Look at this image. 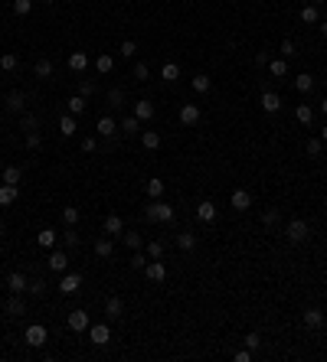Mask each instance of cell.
I'll return each instance as SVG.
<instances>
[{
	"label": "cell",
	"instance_id": "6da1fadb",
	"mask_svg": "<svg viewBox=\"0 0 327 362\" xmlns=\"http://www.w3.org/2000/svg\"><path fill=\"white\" fill-rule=\"evenodd\" d=\"M144 219L147 222H174V209L167 206L164 199H154L144 206Z\"/></svg>",
	"mask_w": 327,
	"mask_h": 362
},
{
	"label": "cell",
	"instance_id": "7a4b0ae2",
	"mask_svg": "<svg viewBox=\"0 0 327 362\" xmlns=\"http://www.w3.org/2000/svg\"><path fill=\"white\" fill-rule=\"evenodd\" d=\"M285 235H288V242H291V245H301V242H307L311 228H307L304 219H291V222L285 225Z\"/></svg>",
	"mask_w": 327,
	"mask_h": 362
},
{
	"label": "cell",
	"instance_id": "3957f363",
	"mask_svg": "<svg viewBox=\"0 0 327 362\" xmlns=\"http://www.w3.org/2000/svg\"><path fill=\"white\" fill-rule=\"evenodd\" d=\"M144 278L151 281V284H164V281H167V264L161 258H151V261H147V268H144Z\"/></svg>",
	"mask_w": 327,
	"mask_h": 362
},
{
	"label": "cell",
	"instance_id": "277c9868",
	"mask_svg": "<svg viewBox=\"0 0 327 362\" xmlns=\"http://www.w3.org/2000/svg\"><path fill=\"white\" fill-rule=\"evenodd\" d=\"M7 287H10V294H26L30 278H26L23 271H10V274H7Z\"/></svg>",
	"mask_w": 327,
	"mask_h": 362
},
{
	"label": "cell",
	"instance_id": "5b68a950",
	"mask_svg": "<svg viewBox=\"0 0 327 362\" xmlns=\"http://www.w3.org/2000/svg\"><path fill=\"white\" fill-rule=\"evenodd\" d=\"M88 339H92L95 346H105V343H111V330H108V323H95V326H88Z\"/></svg>",
	"mask_w": 327,
	"mask_h": 362
},
{
	"label": "cell",
	"instance_id": "8992f818",
	"mask_svg": "<svg viewBox=\"0 0 327 362\" xmlns=\"http://www.w3.org/2000/svg\"><path fill=\"white\" fill-rule=\"evenodd\" d=\"M200 104H180V124H187V127H197L200 124Z\"/></svg>",
	"mask_w": 327,
	"mask_h": 362
},
{
	"label": "cell",
	"instance_id": "52a82bcc",
	"mask_svg": "<svg viewBox=\"0 0 327 362\" xmlns=\"http://www.w3.org/2000/svg\"><path fill=\"white\" fill-rule=\"evenodd\" d=\"M26 346H33V349H40V346H46V326H40V323H33L30 330H26Z\"/></svg>",
	"mask_w": 327,
	"mask_h": 362
},
{
	"label": "cell",
	"instance_id": "ba28073f",
	"mask_svg": "<svg viewBox=\"0 0 327 362\" xmlns=\"http://www.w3.org/2000/svg\"><path fill=\"white\" fill-rule=\"evenodd\" d=\"M88 326H92V320H88L85 310H72V313H69V330H72V333H85Z\"/></svg>",
	"mask_w": 327,
	"mask_h": 362
},
{
	"label": "cell",
	"instance_id": "9c48e42d",
	"mask_svg": "<svg viewBox=\"0 0 327 362\" xmlns=\"http://www.w3.org/2000/svg\"><path fill=\"white\" fill-rule=\"evenodd\" d=\"M46 268L52 271V274H63V271L69 268V254H66L63 248H59V251H52V254H49V261H46Z\"/></svg>",
	"mask_w": 327,
	"mask_h": 362
},
{
	"label": "cell",
	"instance_id": "30bf717a",
	"mask_svg": "<svg viewBox=\"0 0 327 362\" xmlns=\"http://www.w3.org/2000/svg\"><path fill=\"white\" fill-rule=\"evenodd\" d=\"M229 202H233V209H239V212H245V209L252 206V193H249V189H233V196H229Z\"/></svg>",
	"mask_w": 327,
	"mask_h": 362
},
{
	"label": "cell",
	"instance_id": "8fae6325",
	"mask_svg": "<svg viewBox=\"0 0 327 362\" xmlns=\"http://www.w3.org/2000/svg\"><path fill=\"white\" fill-rule=\"evenodd\" d=\"M301 320L307 330H317V326H324V313H321V307H307V310L301 313Z\"/></svg>",
	"mask_w": 327,
	"mask_h": 362
},
{
	"label": "cell",
	"instance_id": "7c38bea8",
	"mask_svg": "<svg viewBox=\"0 0 327 362\" xmlns=\"http://www.w3.org/2000/svg\"><path fill=\"white\" fill-rule=\"evenodd\" d=\"M105 313H108V320H121V316H125V300H121V297H108V300H105Z\"/></svg>",
	"mask_w": 327,
	"mask_h": 362
},
{
	"label": "cell",
	"instance_id": "4fadbf2b",
	"mask_svg": "<svg viewBox=\"0 0 327 362\" xmlns=\"http://www.w3.org/2000/svg\"><path fill=\"white\" fill-rule=\"evenodd\" d=\"M79 287H82V274H63L59 278V290L63 294H79Z\"/></svg>",
	"mask_w": 327,
	"mask_h": 362
},
{
	"label": "cell",
	"instance_id": "5bb4252c",
	"mask_svg": "<svg viewBox=\"0 0 327 362\" xmlns=\"http://www.w3.org/2000/svg\"><path fill=\"white\" fill-rule=\"evenodd\" d=\"M197 219L200 222H216V202H209V199L197 202Z\"/></svg>",
	"mask_w": 327,
	"mask_h": 362
},
{
	"label": "cell",
	"instance_id": "9a60e30c",
	"mask_svg": "<svg viewBox=\"0 0 327 362\" xmlns=\"http://www.w3.org/2000/svg\"><path fill=\"white\" fill-rule=\"evenodd\" d=\"M262 111H265V114H275V111H281V98H278L275 92H268V88L262 92Z\"/></svg>",
	"mask_w": 327,
	"mask_h": 362
},
{
	"label": "cell",
	"instance_id": "2e32d148",
	"mask_svg": "<svg viewBox=\"0 0 327 362\" xmlns=\"http://www.w3.org/2000/svg\"><path fill=\"white\" fill-rule=\"evenodd\" d=\"M95 131H99L102 137H114L121 127H118V121H114V118H108V114H105V118H99V124H95Z\"/></svg>",
	"mask_w": 327,
	"mask_h": 362
},
{
	"label": "cell",
	"instance_id": "e0dca14e",
	"mask_svg": "<svg viewBox=\"0 0 327 362\" xmlns=\"http://www.w3.org/2000/svg\"><path fill=\"white\" fill-rule=\"evenodd\" d=\"M4 310L10 313V316H23V313H26V300H23L20 294H13V297L4 304Z\"/></svg>",
	"mask_w": 327,
	"mask_h": 362
},
{
	"label": "cell",
	"instance_id": "ac0fdd59",
	"mask_svg": "<svg viewBox=\"0 0 327 362\" xmlns=\"http://www.w3.org/2000/svg\"><path fill=\"white\" fill-rule=\"evenodd\" d=\"M105 235H125V219L111 212L108 219H105Z\"/></svg>",
	"mask_w": 327,
	"mask_h": 362
},
{
	"label": "cell",
	"instance_id": "d6986e66",
	"mask_svg": "<svg viewBox=\"0 0 327 362\" xmlns=\"http://www.w3.org/2000/svg\"><path fill=\"white\" fill-rule=\"evenodd\" d=\"M95 254H99V258H111V254H114V242H111L108 235L95 238Z\"/></svg>",
	"mask_w": 327,
	"mask_h": 362
},
{
	"label": "cell",
	"instance_id": "ffe728a7",
	"mask_svg": "<svg viewBox=\"0 0 327 362\" xmlns=\"http://www.w3.org/2000/svg\"><path fill=\"white\" fill-rule=\"evenodd\" d=\"M23 108H26V95L23 92H10V95H7V111L20 114Z\"/></svg>",
	"mask_w": 327,
	"mask_h": 362
},
{
	"label": "cell",
	"instance_id": "44dd1931",
	"mask_svg": "<svg viewBox=\"0 0 327 362\" xmlns=\"http://www.w3.org/2000/svg\"><path fill=\"white\" fill-rule=\"evenodd\" d=\"M59 238H63V245H66L69 251H75L79 245H82V238H79V232H75V225H66V232L59 235Z\"/></svg>",
	"mask_w": 327,
	"mask_h": 362
},
{
	"label": "cell",
	"instance_id": "7402d4cb",
	"mask_svg": "<svg viewBox=\"0 0 327 362\" xmlns=\"http://www.w3.org/2000/svg\"><path fill=\"white\" fill-rule=\"evenodd\" d=\"M52 72H56V66H52L49 59H36V62H33V75L36 78H52Z\"/></svg>",
	"mask_w": 327,
	"mask_h": 362
},
{
	"label": "cell",
	"instance_id": "603a6c76",
	"mask_svg": "<svg viewBox=\"0 0 327 362\" xmlns=\"http://www.w3.org/2000/svg\"><path fill=\"white\" fill-rule=\"evenodd\" d=\"M134 118H138V121H151V118H154V104L147 101V98H141V101L134 104Z\"/></svg>",
	"mask_w": 327,
	"mask_h": 362
},
{
	"label": "cell",
	"instance_id": "cb8c5ba5",
	"mask_svg": "<svg viewBox=\"0 0 327 362\" xmlns=\"http://www.w3.org/2000/svg\"><path fill=\"white\" fill-rule=\"evenodd\" d=\"M16 69H20L16 52H4V56H0V72H16Z\"/></svg>",
	"mask_w": 327,
	"mask_h": 362
},
{
	"label": "cell",
	"instance_id": "d4e9b609",
	"mask_svg": "<svg viewBox=\"0 0 327 362\" xmlns=\"http://www.w3.org/2000/svg\"><path fill=\"white\" fill-rule=\"evenodd\" d=\"M177 248H180V251H193V248H197V235H193V232H180V235H177Z\"/></svg>",
	"mask_w": 327,
	"mask_h": 362
},
{
	"label": "cell",
	"instance_id": "484cf974",
	"mask_svg": "<svg viewBox=\"0 0 327 362\" xmlns=\"http://www.w3.org/2000/svg\"><path fill=\"white\" fill-rule=\"evenodd\" d=\"M16 196H20V189L10 186V183H4L0 186V206H10V202H16Z\"/></svg>",
	"mask_w": 327,
	"mask_h": 362
},
{
	"label": "cell",
	"instance_id": "4316f807",
	"mask_svg": "<svg viewBox=\"0 0 327 362\" xmlns=\"http://www.w3.org/2000/svg\"><path fill=\"white\" fill-rule=\"evenodd\" d=\"M141 144H144V150H157L161 147V134L157 131H141Z\"/></svg>",
	"mask_w": 327,
	"mask_h": 362
},
{
	"label": "cell",
	"instance_id": "83f0119b",
	"mask_svg": "<svg viewBox=\"0 0 327 362\" xmlns=\"http://www.w3.org/2000/svg\"><path fill=\"white\" fill-rule=\"evenodd\" d=\"M36 242L43 245V248H52V245L59 242V232H56V228H43V232L36 235Z\"/></svg>",
	"mask_w": 327,
	"mask_h": 362
},
{
	"label": "cell",
	"instance_id": "f1b7e54d",
	"mask_svg": "<svg viewBox=\"0 0 327 362\" xmlns=\"http://www.w3.org/2000/svg\"><path fill=\"white\" fill-rule=\"evenodd\" d=\"M69 69H72V72H85V69H88V56H85V52H72V56H69Z\"/></svg>",
	"mask_w": 327,
	"mask_h": 362
},
{
	"label": "cell",
	"instance_id": "f546056e",
	"mask_svg": "<svg viewBox=\"0 0 327 362\" xmlns=\"http://www.w3.org/2000/svg\"><path fill=\"white\" fill-rule=\"evenodd\" d=\"M268 72L275 78H285L288 75V59H268Z\"/></svg>",
	"mask_w": 327,
	"mask_h": 362
},
{
	"label": "cell",
	"instance_id": "4dcf8cb0",
	"mask_svg": "<svg viewBox=\"0 0 327 362\" xmlns=\"http://www.w3.org/2000/svg\"><path fill=\"white\" fill-rule=\"evenodd\" d=\"M295 118H298V124H311V121H314V108H311V104H298Z\"/></svg>",
	"mask_w": 327,
	"mask_h": 362
},
{
	"label": "cell",
	"instance_id": "1f68e13d",
	"mask_svg": "<svg viewBox=\"0 0 327 362\" xmlns=\"http://www.w3.org/2000/svg\"><path fill=\"white\" fill-rule=\"evenodd\" d=\"M295 88H298V92H301V95H307V92H311V88H314V75H307V72L295 75Z\"/></svg>",
	"mask_w": 327,
	"mask_h": 362
},
{
	"label": "cell",
	"instance_id": "d6a6232c",
	"mask_svg": "<svg viewBox=\"0 0 327 362\" xmlns=\"http://www.w3.org/2000/svg\"><path fill=\"white\" fill-rule=\"evenodd\" d=\"M161 78H164V82H177V78H180V66H177V62H164L161 66Z\"/></svg>",
	"mask_w": 327,
	"mask_h": 362
},
{
	"label": "cell",
	"instance_id": "836d02e7",
	"mask_svg": "<svg viewBox=\"0 0 327 362\" xmlns=\"http://www.w3.org/2000/svg\"><path fill=\"white\" fill-rule=\"evenodd\" d=\"M147 196H151V199L164 196V180H161V176H151V180H147Z\"/></svg>",
	"mask_w": 327,
	"mask_h": 362
},
{
	"label": "cell",
	"instance_id": "e575fe53",
	"mask_svg": "<svg viewBox=\"0 0 327 362\" xmlns=\"http://www.w3.org/2000/svg\"><path fill=\"white\" fill-rule=\"evenodd\" d=\"M59 131H63V137H72L75 134V114H63L59 118Z\"/></svg>",
	"mask_w": 327,
	"mask_h": 362
},
{
	"label": "cell",
	"instance_id": "d590c367",
	"mask_svg": "<svg viewBox=\"0 0 327 362\" xmlns=\"http://www.w3.org/2000/svg\"><path fill=\"white\" fill-rule=\"evenodd\" d=\"M190 85H193V92H197V95H206L213 82H209V75H193V78H190Z\"/></svg>",
	"mask_w": 327,
	"mask_h": 362
},
{
	"label": "cell",
	"instance_id": "8d00e7d4",
	"mask_svg": "<svg viewBox=\"0 0 327 362\" xmlns=\"http://www.w3.org/2000/svg\"><path fill=\"white\" fill-rule=\"evenodd\" d=\"M108 104L111 108H125V88H108Z\"/></svg>",
	"mask_w": 327,
	"mask_h": 362
},
{
	"label": "cell",
	"instance_id": "74e56055",
	"mask_svg": "<svg viewBox=\"0 0 327 362\" xmlns=\"http://www.w3.org/2000/svg\"><path fill=\"white\" fill-rule=\"evenodd\" d=\"M66 108H69V114H85V108H88V104H85V98H82V95H72V98L66 101Z\"/></svg>",
	"mask_w": 327,
	"mask_h": 362
},
{
	"label": "cell",
	"instance_id": "f35d334b",
	"mask_svg": "<svg viewBox=\"0 0 327 362\" xmlns=\"http://www.w3.org/2000/svg\"><path fill=\"white\" fill-rule=\"evenodd\" d=\"M20 176H23L20 166H4V183H10V186H20Z\"/></svg>",
	"mask_w": 327,
	"mask_h": 362
},
{
	"label": "cell",
	"instance_id": "ab89813d",
	"mask_svg": "<svg viewBox=\"0 0 327 362\" xmlns=\"http://www.w3.org/2000/svg\"><path fill=\"white\" fill-rule=\"evenodd\" d=\"M95 69H99V72H102V75H108V72H111V69H114V59L108 56V52H102V56H99V59H95Z\"/></svg>",
	"mask_w": 327,
	"mask_h": 362
},
{
	"label": "cell",
	"instance_id": "60d3db41",
	"mask_svg": "<svg viewBox=\"0 0 327 362\" xmlns=\"http://www.w3.org/2000/svg\"><path fill=\"white\" fill-rule=\"evenodd\" d=\"M121 131H125V134H131V137H134L138 134V131H141V121L134 118V114H131V118H125V121H121V124H118Z\"/></svg>",
	"mask_w": 327,
	"mask_h": 362
},
{
	"label": "cell",
	"instance_id": "b9f144b4",
	"mask_svg": "<svg viewBox=\"0 0 327 362\" xmlns=\"http://www.w3.org/2000/svg\"><path fill=\"white\" fill-rule=\"evenodd\" d=\"M20 127L26 131V134H30V131H40V118H36V114H23V118H20Z\"/></svg>",
	"mask_w": 327,
	"mask_h": 362
},
{
	"label": "cell",
	"instance_id": "7bdbcfd3",
	"mask_svg": "<svg viewBox=\"0 0 327 362\" xmlns=\"http://www.w3.org/2000/svg\"><path fill=\"white\" fill-rule=\"evenodd\" d=\"M301 23H321V13H317V7H304L301 10Z\"/></svg>",
	"mask_w": 327,
	"mask_h": 362
},
{
	"label": "cell",
	"instance_id": "ee69618b",
	"mask_svg": "<svg viewBox=\"0 0 327 362\" xmlns=\"http://www.w3.org/2000/svg\"><path fill=\"white\" fill-rule=\"evenodd\" d=\"M125 245L131 251H141V245H144V238H141L138 232H125Z\"/></svg>",
	"mask_w": 327,
	"mask_h": 362
},
{
	"label": "cell",
	"instance_id": "f6af8a7d",
	"mask_svg": "<svg viewBox=\"0 0 327 362\" xmlns=\"http://www.w3.org/2000/svg\"><path fill=\"white\" fill-rule=\"evenodd\" d=\"M26 290H30L33 297H43V294H46V281H43V278H33V281H30V287H26Z\"/></svg>",
	"mask_w": 327,
	"mask_h": 362
},
{
	"label": "cell",
	"instance_id": "bcb514c9",
	"mask_svg": "<svg viewBox=\"0 0 327 362\" xmlns=\"http://www.w3.org/2000/svg\"><path fill=\"white\" fill-rule=\"evenodd\" d=\"M13 13H16V16L33 13V0H13Z\"/></svg>",
	"mask_w": 327,
	"mask_h": 362
},
{
	"label": "cell",
	"instance_id": "7dc6e473",
	"mask_svg": "<svg viewBox=\"0 0 327 362\" xmlns=\"http://www.w3.org/2000/svg\"><path fill=\"white\" fill-rule=\"evenodd\" d=\"M118 52H121V56H125V59H134V56H138V42H134V39H125V42H121V49H118Z\"/></svg>",
	"mask_w": 327,
	"mask_h": 362
},
{
	"label": "cell",
	"instance_id": "c3c4849f",
	"mask_svg": "<svg viewBox=\"0 0 327 362\" xmlns=\"http://www.w3.org/2000/svg\"><path fill=\"white\" fill-rule=\"evenodd\" d=\"M304 150H307V157H321V150H324V140H321V137H311Z\"/></svg>",
	"mask_w": 327,
	"mask_h": 362
},
{
	"label": "cell",
	"instance_id": "681fc988",
	"mask_svg": "<svg viewBox=\"0 0 327 362\" xmlns=\"http://www.w3.org/2000/svg\"><path fill=\"white\" fill-rule=\"evenodd\" d=\"M278 219H281V216H278V209H265V212H262V225H265V228H272V225H278Z\"/></svg>",
	"mask_w": 327,
	"mask_h": 362
},
{
	"label": "cell",
	"instance_id": "f907efd6",
	"mask_svg": "<svg viewBox=\"0 0 327 362\" xmlns=\"http://www.w3.org/2000/svg\"><path fill=\"white\" fill-rule=\"evenodd\" d=\"M278 52H281V59H295V56H298V46H295L291 39H285V42L278 46Z\"/></svg>",
	"mask_w": 327,
	"mask_h": 362
},
{
	"label": "cell",
	"instance_id": "816d5d0a",
	"mask_svg": "<svg viewBox=\"0 0 327 362\" xmlns=\"http://www.w3.org/2000/svg\"><path fill=\"white\" fill-rule=\"evenodd\" d=\"M147 258H164V242L161 238H154V242L147 245Z\"/></svg>",
	"mask_w": 327,
	"mask_h": 362
},
{
	"label": "cell",
	"instance_id": "f5cc1de1",
	"mask_svg": "<svg viewBox=\"0 0 327 362\" xmlns=\"http://www.w3.org/2000/svg\"><path fill=\"white\" fill-rule=\"evenodd\" d=\"M40 147H43L40 131H30V134H26V150H40Z\"/></svg>",
	"mask_w": 327,
	"mask_h": 362
},
{
	"label": "cell",
	"instance_id": "db71d44e",
	"mask_svg": "<svg viewBox=\"0 0 327 362\" xmlns=\"http://www.w3.org/2000/svg\"><path fill=\"white\" fill-rule=\"evenodd\" d=\"M138 78V82H147V75H151V69H147V62H134V72H131Z\"/></svg>",
	"mask_w": 327,
	"mask_h": 362
},
{
	"label": "cell",
	"instance_id": "11a10c76",
	"mask_svg": "<svg viewBox=\"0 0 327 362\" xmlns=\"http://www.w3.org/2000/svg\"><path fill=\"white\" fill-rule=\"evenodd\" d=\"M63 222H66V225H75V222H79V209H75V206H66V209H63Z\"/></svg>",
	"mask_w": 327,
	"mask_h": 362
},
{
	"label": "cell",
	"instance_id": "9f6ffc18",
	"mask_svg": "<svg viewBox=\"0 0 327 362\" xmlns=\"http://www.w3.org/2000/svg\"><path fill=\"white\" fill-rule=\"evenodd\" d=\"M79 95H82V98H92V95H95V82H85V78H82V82H79Z\"/></svg>",
	"mask_w": 327,
	"mask_h": 362
},
{
	"label": "cell",
	"instance_id": "6f0895ef",
	"mask_svg": "<svg viewBox=\"0 0 327 362\" xmlns=\"http://www.w3.org/2000/svg\"><path fill=\"white\" fill-rule=\"evenodd\" d=\"M147 261H151V258H144V254L138 251L134 258H131V271H144V268H147Z\"/></svg>",
	"mask_w": 327,
	"mask_h": 362
},
{
	"label": "cell",
	"instance_id": "680465c9",
	"mask_svg": "<svg viewBox=\"0 0 327 362\" xmlns=\"http://www.w3.org/2000/svg\"><path fill=\"white\" fill-rule=\"evenodd\" d=\"M242 343H245V349H259V346H262V336H259V333H249Z\"/></svg>",
	"mask_w": 327,
	"mask_h": 362
},
{
	"label": "cell",
	"instance_id": "91938a15",
	"mask_svg": "<svg viewBox=\"0 0 327 362\" xmlns=\"http://www.w3.org/2000/svg\"><path fill=\"white\" fill-rule=\"evenodd\" d=\"M95 147H99V140H95V137H85V140H82V150H85V154H95Z\"/></svg>",
	"mask_w": 327,
	"mask_h": 362
},
{
	"label": "cell",
	"instance_id": "94428289",
	"mask_svg": "<svg viewBox=\"0 0 327 362\" xmlns=\"http://www.w3.org/2000/svg\"><path fill=\"white\" fill-rule=\"evenodd\" d=\"M252 359V349H239L236 352V362H249Z\"/></svg>",
	"mask_w": 327,
	"mask_h": 362
},
{
	"label": "cell",
	"instance_id": "6125c7cd",
	"mask_svg": "<svg viewBox=\"0 0 327 362\" xmlns=\"http://www.w3.org/2000/svg\"><path fill=\"white\" fill-rule=\"evenodd\" d=\"M255 62H259V66H268V52H255Z\"/></svg>",
	"mask_w": 327,
	"mask_h": 362
},
{
	"label": "cell",
	"instance_id": "be15d7a7",
	"mask_svg": "<svg viewBox=\"0 0 327 362\" xmlns=\"http://www.w3.org/2000/svg\"><path fill=\"white\" fill-rule=\"evenodd\" d=\"M321 36H324V39H327V20H324V23H321Z\"/></svg>",
	"mask_w": 327,
	"mask_h": 362
},
{
	"label": "cell",
	"instance_id": "e7e4bbea",
	"mask_svg": "<svg viewBox=\"0 0 327 362\" xmlns=\"http://www.w3.org/2000/svg\"><path fill=\"white\" fill-rule=\"evenodd\" d=\"M321 140H324V144H327V124L321 127Z\"/></svg>",
	"mask_w": 327,
	"mask_h": 362
},
{
	"label": "cell",
	"instance_id": "03108f58",
	"mask_svg": "<svg viewBox=\"0 0 327 362\" xmlns=\"http://www.w3.org/2000/svg\"><path fill=\"white\" fill-rule=\"evenodd\" d=\"M321 111H324V114H327V98H324V101H321Z\"/></svg>",
	"mask_w": 327,
	"mask_h": 362
},
{
	"label": "cell",
	"instance_id": "003e7915",
	"mask_svg": "<svg viewBox=\"0 0 327 362\" xmlns=\"http://www.w3.org/2000/svg\"><path fill=\"white\" fill-rule=\"evenodd\" d=\"M314 4H324V0H314Z\"/></svg>",
	"mask_w": 327,
	"mask_h": 362
}]
</instances>
